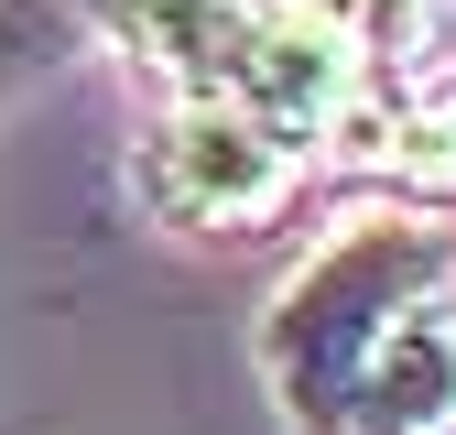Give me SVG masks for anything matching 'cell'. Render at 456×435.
Listing matches in <instances>:
<instances>
[{"label":"cell","mask_w":456,"mask_h":435,"mask_svg":"<svg viewBox=\"0 0 456 435\" xmlns=\"http://www.w3.org/2000/svg\"><path fill=\"white\" fill-rule=\"evenodd\" d=\"M456 283V229H435L424 207H370L337 240L305 250V272L261 305V381L272 414L294 435H348L359 381L380 359V338L413 305H435Z\"/></svg>","instance_id":"6da1fadb"},{"label":"cell","mask_w":456,"mask_h":435,"mask_svg":"<svg viewBox=\"0 0 456 435\" xmlns=\"http://www.w3.org/2000/svg\"><path fill=\"white\" fill-rule=\"evenodd\" d=\"M305 12L348 44V54H370L380 77H403V87H413L424 54L456 33V0H305Z\"/></svg>","instance_id":"5b68a950"},{"label":"cell","mask_w":456,"mask_h":435,"mask_svg":"<svg viewBox=\"0 0 456 435\" xmlns=\"http://www.w3.org/2000/svg\"><path fill=\"white\" fill-rule=\"evenodd\" d=\"M370 175L403 207H424V218H456V77H413L403 87V109H391V131L370 152Z\"/></svg>","instance_id":"277c9868"},{"label":"cell","mask_w":456,"mask_h":435,"mask_svg":"<svg viewBox=\"0 0 456 435\" xmlns=\"http://www.w3.org/2000/svg\"><path fill=\"white\" fill-rule=\"evenodd\" d=\"M315 152L294 131H272L261 109H228V98H175L131 152V185L163 229H207V240H240L272 229L282 207L305 196Z\"/></svg>","instance_id":"7a4b0ae2"},{"label":"cell","mask_w":456,"mask_h":435,"mask_svg":"<svg viewBox=\"0 0 456 435\" xmlns=\"http://www.w3.org/2000/svg\"><path fill=\"white\" fill-rule=\"evenodd\" d=\"M87 44V0H0V98H22Z\"/></svg>","instance_id":"8992f818"},{"label":"cell","mask_w":456,"mask_h":435,"mask_svg":"<svg viewBox=\"0 0 456 435\" xmlns=\"http://www.w3.org/2000/svg\"><path fill=\"white\" fill-rule=\"evenodd\" d=\"M348 435H456V294L413 305V316L380 338Z\"/></svg>","instance_id":"3957f363"}]
</instances>
